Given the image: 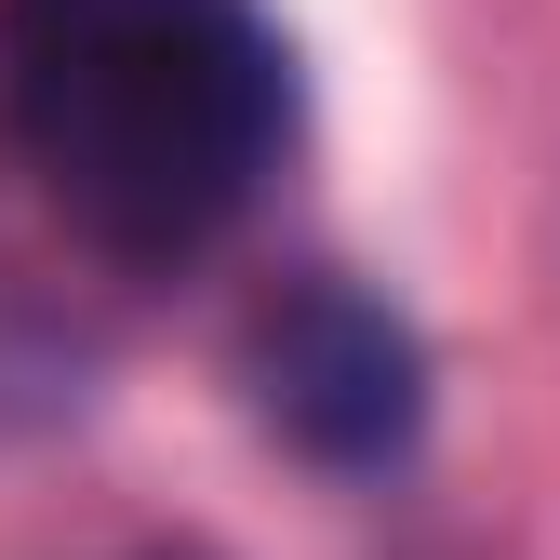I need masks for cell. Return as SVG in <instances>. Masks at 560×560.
Returning <instances> with one entry per match:
<instances>
[{
  "mask_svg": "<svg viewBox=\"0 0 560 560\" xmlns=\"http://www.w3.org/2000/svg\"><path fill=\"white\" fill-rule=\"evenodd\" d=\"M148 560H200V547H148Z\"/></svg>",
  "mask_w": 560,
  "mask_h": 560,
  "instance_id": "3",
  "label": "cell"
},
{
  "mask_svg": "<svg viewBox=\"0 0 560 560\" xmlns=\"http://www.w3.org/2000/svg\"><path fill=\"white\" fill-rule=\"evenodd\" d=\"M267 0H0V148L107 267L214 254L294 148Z\"/></svg>",
  "mask_w": 560,
  "mask_h": 560,
  "instance_id": "1",
  "label": "cell"
},
{
  "mask_svg": "<svg viewBox=\"0 0 560 560\" xmlns=\"http://www.w3.org/2000/svg\"><path fill=\"white\" fill-rule=\"evenodd\" d=\"M241 387H254L267 428L307 467H334V480H374V467H400L428 441V347H413V320L387 294H361V280H334V267L280 280L254 307Z\"/></svg>",
  "mask_w": 560,
  "mask_h": 560,
  "instance_id": "2",
  "label": "cell"
}]
</instances>
